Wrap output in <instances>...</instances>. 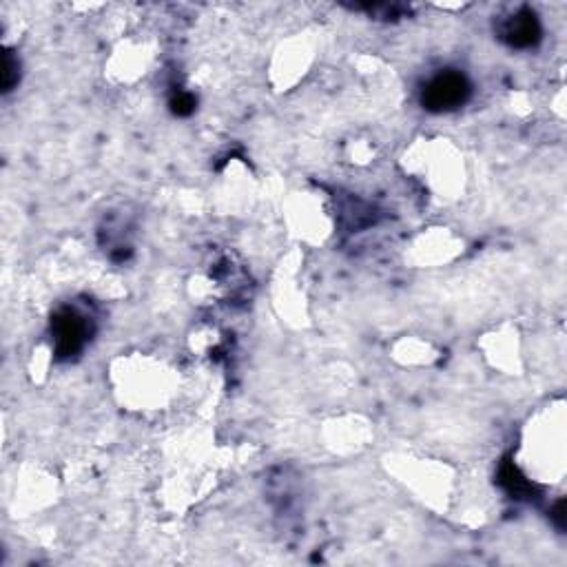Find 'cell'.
<instances>
[{"label":"cell","mask_w":567,"mask_h":567,"mask_svg":"<svg viewBox=\"0 0 567 567\" xmlns=\"http://www.w3.org/2000/svg\"><path fill=\"white\" fill-rule=\"evenodd\" d=\"M470 98V82L468 78L459 74V71H443V74L432 78L424 94H421V102L428 111L443 113L459 109L466 105Z\"/></svg>","instance_id":"obj_1"},{"label":"cell","mask_w":567,"mask_h":567,"mask_svg":"<svg viewBox=\"0 0 567 567\" xmlns=\"http://www.w3.org/2000/svg\"><path fill=\"white\" fill-rule=\"evenodd\" d=\"M54 348L58 357H74L87 342V322L74 308H63L51 324Z\"/></svg>","instance_id":"obj_2"},{"label":"cell","mask_w":567,"mask_h":567,"mask_svg":"<svg viewBox=\"0 0 567 567\" xmlns=\"http://www.w3.org/2000/svg\"><path fill=\"white\" fill-rule=\"evenodd\" d=\"M543 29L532 9H521L503 23L501 38L514 49H532L539 45Z\"/></svg>","instance_id":"obj_3"},{"label":"cell","mask_w":567,"mask_h":567,"mask_svg":"<svg viewBox=\"0 0 567 567\" xmlns=\"http://www.w3.org/2000/svg\"><path fill=\"white\" fill-rule=\"evenodd\" d=\"M3 87L5 91H12V87L18 82V60H14L12 54H5V63H3Z\"/></svg>","instance_id":"obj_4"},{"label":"cell","mask_w":567,"mask_h":567,"mask_svg":"<svg viewBox=\"0 0 567 567\" xmlns=\"http://www.w3.org/2000/svg\"><path fill=\"white\" fill-rule=\"evenodd\" d=\"M171 105H173V111L178 113V116H189V113H193V109H195V100L189 94H180L171 102Z\"/></svg>","instance_id":"obj_5"}]
</instances>
